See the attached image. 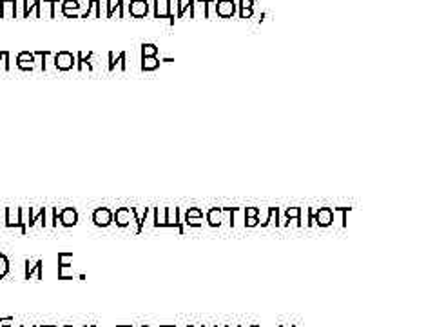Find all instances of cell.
<instances>
[{
	"mask_svg": "<svg viewBox=\"0 0 435 327\" xmlns=\"http://www.w3.org/2000/svg\"><path fill=\"white\" fill-rule=\"evenodd\" d=\"M113 224L120 229H127L131 224H136L135 207H118L116 211H113Z\"/></svg>",
	"mask_w": 435,
	"mask_h": 327,
	"instance_id": "1",
	"label": "cell"
},
{
	"mask_svg": "<svg viewBox=\"0 0 435 327\" xmlns=\"http://www.w3.org/2000/svg\"><path fill=\"white\" fill-rule=\"evenodd\" d=\"M53 64H55L56 71H71L76 67V55H73L71 51H58L53 55Z\"/></svg>",
	"mask_w": 435,
	"mask_h": 327,
	"instance_id": "2",
	"label": "cell"
},
{
	"mask_svg": "<svg viewBox=\"0 0 435 327\" xmlns=\"http://www.w3.org/2000/svg\"><path fill=\"white\" fill-rule=\"evenodd\" d=\"M91 222L96 227H102V229L113 226V209H109V207H96L93 215H91Z\"/></svg>",
	"mask_w": 435,
	"mask_h": 327,
	"instance_id": "3",
	"label": "cell"
},
{
	"mask_svg": "<svg viewBox=\"0 0 435 327\" xmlns=\"http://www.w3.org/2000/svg\"><path fill=\"white\" fill-rule=\"evenodd\" d=\"M238 4L236 0H216L214 4V15L220 18H234Z\"/></svg>",
	"mask_w": 435,
	"mask_h": 327,
	"instance_id": "4",
	"label": "cell"
},
{
	"mask_svg": "<svg viewBox=\"0 0 435 327\" xmlns=\"http://www.w3.org/2000/svg\"><path fill=\"white\" fill-rule=\"evenodd\" d=\"M203 222H205V213L200 207H189L185 211V217H183V224L187 227H192V229H198V227H203Z\"/></svg>",
	"mask_w": 435,
	"mask_h": 327,
	"instance_id": "5",
	"label": "cell"
},
{
	"mask_svg": "<svg viewBox=\"0 0 435 327\" xmlns=\"http://www.w3.org/2000/svg\"><path fill=\"white\" fill-rule=\"evenodd\" d=\"M127 7V13H129L133 18H145L149 15V0H129V4H125Z\"/></svg>",
	"mask_w": 435,
	"mask_h": 327,
	"instance_id": "6",
	"label": "cell"
},
{
	"mask_svg": "<svg viewBox=\"0 0 435 327\" xmlns=\"http://www.w3.org/2000/svg\"><path fill=\"white\" fill-rule=\"evenodd\" d=\"M78 211H76L75 207H60V211H58V226L62 227H75L78 224Z\"/></svg>",
	"mask_w": 435,
	"mask_h": 327,
	"instance_id": "7",
	"label": "cell"
},
{
	"mask_svg": "<svg viewBox=\"0 0 435 327\" xmlns=\"http://www.w3.org/2000/svg\"><path fill=\"white\" fill-rule=\"evenodd\" d=\"M314 226L323 227V229L334 226V209L332 207H319V209H315Z\"/></svg>",
	"mask_w": 435,
	"mask_h": 327,
	"instance_id": "8",
	"label": "cell"
},
{
	"mask_svg": "<svg viewBox=\"0 0 435 327\" xmlns=\"http://www.w3.org/2000/svg\"><path fill=\"white\" fill-rule=\"evenodd\" d=\"M107 60H109V64H107V71H109V73H113V71L116 69H120L122 73L127 71V53H125V51H122L118 55H115L113 51H109Z\"/></svg>",
	"mask_w": 435,
	"mask_h": 327,
	"instance_id": "9",
	"label": "cell"
},
{
	"mask_svg": "<svg viewBox=\"0 0 435 327\" xmlns=\"http://www.w3.org/2000/svg\"><path fill=\"white\" fill-rule=\"evenodd\" d=\"M104 5L107 7L105 11V18H113V16H118V18H124L125 16V0H104Z\"/></svg>",
	"mask_w": 435,
	"mask_h": 327,
	"instance_id": "10",
	"label": "cell"
},
{
	"mask_svg": "<svg viewBox=\"0 0 435 327\" xmlns=\"http://www.w3.org/2000/svg\"><path fill=\"white\" fill-rule=\"evenodd\" d=\"M60 9L65 18H80L78 11L82 9V2L80 0H62Z\"/></svg>",
	"mask_w": 435,
	"mask_h": 327,
	"instance_id": "11",
	"label": "cell"
},
{
	"mask_svg": "<svg viewBox=\"0 0 435 327\" xmlns=\"http://www.w3.org/2000/svg\"><path fill=\"white\" fill-rule=\"evenodd\" d=\"M16 67L20 71H35L36 69L35 55L29 53V51H20L16 55Z\"/></svg>",
	"mask_w": 435,
	"mask_h": 327,
	"instance_id": "12",
	"label": "cell"
},
{
	"mask_svg": "<svg viewBox=\"0 0 435 327\" xmlns=\"http://www.w3.org/2000/svg\"><path fill=\"white\" fill-rule=\"evenodd\" d=\"M95 53H87V55H85V53H82V51H78V53H76V67L75 69H78V71H84V69H87V71H95Z\"/></svg>",
	"mask_w": 435,
	"mask_h": 327,
	"instance_id": "13",
	"label": "cell"
},
{
	"mask_svg": "<svg viewBox=\"0 0 435 327\" xmlns=\"http://www.w3.org/2000/svg\"><path fill=\"white\" fill-rule=\"evenodd\" d=\"M5 227H18L22 231V222H20V207H5Z\"/></svg>",
	"mask_w": 435,
	"mask_h": 327,
	"instance_id": "14",
	"label": "cell"
},
{
	"mask_svg": "<svg viewBox=\"0 0 435 327\" xmlns=\"http://www.w3.org/2000/svg\"><path fill=\"white\" fill-rule=\"evenodd\" d=\"M205 222L209 227H221L223 226V211L221 207H210L209 211L205 213Z\"/></svg>",
	"mask_w": 435,
	"mask_h": 327,
	"instance_id": "15",
	"label": "cell"
},
{
	"mask_svg": "<svg viewBox=\"0 0 435 327\" xmlns=\"http://www.w3.org/2000/svg\"><path fill=\"white\" fill-rule=\"evenodd\" d=\"M31 15L40 18V0H22V18H29Z\"/></svg>",
	"mask_w": 435,
	"mask_h": 327,
	"instance_id": "16",
	"label": "cell"
},
{
	"mask_svg": "<svg viewBox=\"0 0 435 327\" xmlns=\"http://www.w3.org/2000/svg\"><path fill=\"white\" fill-rule=\"evenodd\" d=\"M62 0H40V18H55V7Z\"/></svg>",
	"mask_w": 435,
	"mask_h": 327,
	"instance_id": "17",
	"label": "cell"
},
{
	"mask_svg": "<svg viewBox=\"0 0 435 327\" xmlns=\"http://www.w3.org/2000/svg\"><path fill=\"white\" fill-rule=\"evenodd\" d=\"M0 18H16V0H0Z\"/></svg>",
	"mask_w": 435,
	"mask_h": 327,
	"instance_id": "18",
	"label": "cell"
},
{
	"mask_svg": "<svg viewBox=\"0 0 435 327\" xmlns=\"http://www.w3.org/2000/svg\"><path fill=\"white\" fill-rule=\"evenodd\" d=\"M42 267H44V264H42V260H36L33 266L29 264V260H25V273H24V278L25 280H29L33 275H36V278L38 280H44V275H42Z\"/></svg>",
	"mask_w": 435,
	"mask_h": 327,
	"instance_id": "19",
	"label": "cell"
},
{
	"mask_svg": "<svg viewBox=\"0 0 435 327\" xmlns=\"http://www.w3.org/2000/svg\"><path fill=\"white\" fill-rule=\"evenodd\" d=\"M194 2L196 0H176V7H178L176 18H183L185 11L190 13V18H194Z\"/></svg>",
	"mask_w": 435,
	"mask_h": 327,
	"instance_id": "20",
	"label": "cell"
},
{
	"mask_svg": "<svg viewBox=\"0 0 435 327\" xmlns=\"http://www.w3.org/2000/svg\"><path fill=\"white\" fill-rule=\"evenodd\" d=\"M154 18H167L169 20V0H152Z\"/></svg>",
	"mask_w": 435,
	"mask_h": 327,
	"instance_id": "21",
	"label": "cell"
},
{
	"mask_svg": "<svg viewBox=\"0 0 435 327\" xmlns=\"http://www.w3.org/2000/svg\"><path fill=\"white\" fill-rule=\"evenodd\" d=\"M165 220H167V207H154L152 209V226L165 229Z\"/></svg>",
	"mask_w": 435,
	"mask_h": 327,
	"instance_id": "22",
	"label": "cell"
},
{
	"mask_svg": "<svg viewBox=\"0 0 435 327\" xmlns=\"http://www.w3.org/2000/svg\"><path fill=\"white\" fill-rule=\"evenodd\" d=\"M161 60L158 56H142V64H140V69L142 71H156L160 67Z\"/></svg>",
	"mask_w": 435,
	"mask_h": 327,
	"instance_id": "23",
	"label": "cell"
},
{
	"mask_svg": "<svg viewBox=\"0 0 435 327\" xmlns=\"http://www.w3.org/2000/svg\"><path fill=\"white\" fill-rule=\"evenodd\" d=\"M280 207H269V215H267V220L265 224L261 227H269V226H276V227H280Z\"/></svg>",
	"mask_w": 435,
	"mask_h": 327,
	"instance_id": "24",
	"label": "cell"
},
{
	"mask_svg": "<svg viewBox=\"0 0 435 327\" xmlns=\"http://www.w3.org/2000/svg\"><path fill=\"white\" fill-rule=\"evenodd\" d=\"M158 51H160V47L156 44H150V42L142 44V56H158Z\"/></svg>",
	"mask_w": 435,
	"mask_h": 327,
	"instance_id": "25",
	"label": "cell"
},
{
	"mask_svg": "<svg viewBox=\"0 0 435 327\" xmlns=\"http://www.w3.org/2000/svg\"><path fill=\"white\" fill-rule=\"evenodd\" d=\"M7 273H9V260H7L5 255L0 253V280L7 277Z\"/></svg>",
	"mask_w": 435,
	"mask_h": 327,
	"instance_id": "26",
	"label": "cell"
},
{
	"mask_svg": "<svg viewBox=\"0 0 435 327\" xmlns=\"http://www.w3.org/2000/svg\"><path fill=\"white\" fill-rule=\"evenodd\" d=\"M0 71H11L9 53L7 51H0Z\"/></svg>",
	"mask_w": 435,
	"mask_h": 327,
	"instance_id": "27",
	"label": "cell"
},
{
	"mask_svg": "<svg viewBox=\"0 0 435 327\" xmlns=\"http://www.w3.org/2000/svg\"><path fill=\"white\" fill-rule=\"evenodd\" d=\"M73 264V253H58V266H71Z\"/></svg>",
	"mask_w": 435,
	"mask_h": 327,
	"instance_id": "28",
	"label": "cell"
},
{
	"mask_svg": "<svg viewBox=\"0 0 435 327\" xmlns=\"http://www.w3.org/2000/svg\"><path fill=\"white\" fill-rule=\"evenodd\" d=\"M236 4L240 9H245V7H254L256 0H236Z\"/></svg>",
	"mask_w": 435,
	"mask_h": 327,
	"instance_id": "29",
	"label": "cell"
},
{
	"mask_svg": "<svg viewBox=\"0 0 435 327\" xmlns=\"http://www.w3.org/2000/svg\"><path fill=\"white\" fill-rule=\"evenodd\" d=\"M258 217L260 218V207H245V218Z\"/></svg>",
	"mask_w": 435,
	"mask_h": 327,
	"instance_id": "30",
	"label": "cell"
},
{
	"mask_svg": "<svg viewBox=\"0 0 435 327\" xmlns=\"http://www.w3.org/2000/svg\"><path fill=\"white\" fill-rule=\"evenodd\" d=\"M252 15H254V9L252 7H245V9H240V18H252Z\"/></svg>",
	"mask_w": 435,
	"mask_h": 327,
	"instance_id": "31",
	"label": "cell"
},
{
	"mask_svg": "<svg viewBox=\"0 0 435 327\" xmlns=\"http://www.w3.org/2000/svg\"><path fill=\"white\" fill-rule=\"evenodd\" d=\"M258 226H260V218L258 217L245 218V227H258Z\"/></svg>",
	"mask_w": 435,
	"mask_h": 327,
	"instance_id": "32",
	"label": "cell"
},
{
	"mask_svg": "<svg viewBox=\"0 0 435 327\" xmlns=\"http://www.w3.org/2000/svg\"><path fill=\"white\" fill-rule=\"evenodd\" d=\"M15 322V318L9 317V318H0V327L2 326H11V324Z\"/></svg>",
	"mask_w": 435,
	"mask_h": 327,
	"instance_id": "33",
	"label": "cell"
},
{
	"mask_svg": "<svg viewBox=\"0 0 435 327\" xmlns=\"http://www.w3.org/2000/svg\"><path fill=\"white\" fill-rule=\"evenodd\" d=\"M160 327H176V324H163V326H160Z\"/></svg>",
	"mask_w": 435,
	"mask_h": 327,
	"instance_id": "34",
	"label": "cell"
},
{
	"mask_svg": "<svg viewBox=\"0 0 435 327\" xmlns=\"http://www.w3.org/2000/svg\"><path fill=\"white\" fill-rule=\"evenodd\" d=\"M116 327H133L131 324H120V326H116Z\"/></svg>",
	"mask_w": 435,
	"mask_h": 327,
	"instance_id": "35",
	"label": "cell"
},
{
	"mask_svg": "<svg viewBox=\"0 0 435 327\" xmlns=\"http://www.w3.org/2000/svg\"><path fill=\"white\" fill-rule=\"evenodd\" d=\"M85 327H98V326H95V324H91V326H85Z\"/></svg>",
	"mask_w": 435,
	"mask_h": 327,
	"instance_id": "36",
	"label": "cell"
},
{
	"mask_svg": "<svg viewBox=\"0 0 435 327\" xmlns=\"http://www.w3.org/2000/svg\"><path fill=\"white\" fill-rule=\"evenodd\" d=\"M185 327H196V326H192V324H189V326H185Z\"/></svg>",
	"mask_w": 435,
	"mask_h": 327,
	"instance_id": "37",
	"label": "cell"
},
{
	"mask_svg": "<svg viewBox=\"0 0 435 327\" xmlns=\"http://www.w3.org/2000/svg\"><path fill=\"white\" fill-rule=\"evenodd\" d=\"M60 327H75V326H60Z\"/></svg>",
	"mask_w": 435,
	"mask_h": 327,
	"instance_id": "38",
	"label": "cell"
},
{
	"mask_svg": "<svg viewBox=\"0 0 435 327\" xmlns=\"http://www.w3.org/2000/svg\"><path fill=\"white\" fill-rule=\"evenodd\" d=\"M227 327H230V326H227ZM232 327H241V326H232Z\"/></svg>",
	"mask_w": 435,
	"mask_h": 327,
	"instance_id": "39",
	"label": "cell"
},
{
	"mask_svg": "<svg viewBox=\"0 0 435 327\" xmlns=\"http://www.w3.org/2000/svg\"><path fill=\"white\" fill-rule=\"evenodd\" d=\"M2 327H13V326H2Z\"/></svg>",
	"mask_w": 435,
	"mask_h": 327,
	"instance_id": "40",
	"label": "cell"
},
{
	"mask_svg": "<svg viewBox=\"0 0 435 327\" xmlns=\"http://www.w3.org/2000/svg\"><path fill=\"white\" fill-rule=\"evenodd\" d=\"M250 327H260V326H250Z\"/></svg>",
	"mask_w": 435,
	"mask_h": 327,
	"instance_id": "41",
	"label": "cell"
},
{
	"mask_svg": "<svg viewBox=\"0 0 435 327\" xmlns=\"http://www.w3.org/2000/svg\"><path fill=\"white\" fill-rule=\"evenodd\" d=\"M142 327H150V326H142Z\"/></svg>",
	"mask_w": 435,
	"mask_h": 327,
	"instance_id": "42",
	"label": "cell"
},
{
	"mask_svg": "<svg viewBox=\"0 0 435 327\" xmlns=\"http://www.w3.org/2000/svg\"><path fill=\"white\" fill-rule=\"evenodd\" d=\"M20 327H24V326H20ZM33 327H36V326H33Z\"/></svg>",
	"mask_w": 435,
	"mask_h": 327,
	"instance_id": "43",
	"label": "cell"
},
{
	"mask_svg": "<svg viewBox=\"0 0 435 327\" xmlns=\"http://www.w3.org/2000/svg\"><path fill=\"white\" fill-rule=\"evenodd\" d=\"M280 327H283V326H280ZM292 327H294V326H292Z\"/></svg>",
	"mask_w": 435,
	"mask_h": 327,
	"instance_id": "44",
	"label": "cell"
}]
</instances>
